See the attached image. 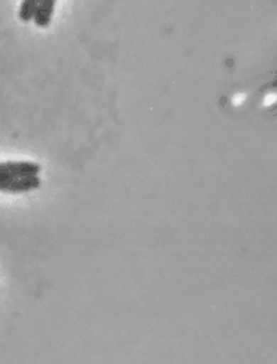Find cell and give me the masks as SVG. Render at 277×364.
<instances>
[{
  "mask_svg": "<svg viewBox=\"0 0 277 364\" xmlns=\"http://www.w3.org/2000/svg\"><path fill=\"white\" fill-rule=\"evenodd\" d=\"M40 165L31 161L0 162V193L23 194L40 187Z\"/></svg>",
  "mask_w": 277,
  "mask_h": 364,
  "instance_id": "obj_1",
  "label": "cell"
},
{
  "mask_svg": "<svg viewBox=\"0 0 277 364\" xmlns=\"http://www.w3.org/2000/svg\"><path fill=\"white\" fill-rule=\"evenodd\" d=\"M56 3H58V0H39L38 1V7L35 10L34 18H33L36 27L48 28L52 24Z\"/></svg>",
  "mask_w": 277,
  "mask_h": 364,
  "instance_id": "obj_2",
  "label": "cell"
},
{
  "mask_svg": "<svg viewBox=\"0 0 277 364\" xmlns=\"http://www.w3.org/2000/svg\"><path fill=\"white\" fill-rule=\"evenodd\" d=\"M39 0H23L18 9V18L23 23H30L34 18L35 10Z\"/></svg>",
  "mask_w": 277,
  "mask_h": 364,
  "instance_id": "obj_3",
  "label": "cell"
}]
</instances>
